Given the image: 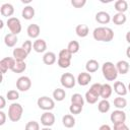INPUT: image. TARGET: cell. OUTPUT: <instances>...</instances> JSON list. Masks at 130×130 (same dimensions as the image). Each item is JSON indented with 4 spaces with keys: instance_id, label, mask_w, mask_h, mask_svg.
Listing matches in <instances>:
<instances>
[{
    "instance_id": "6da1fadb",
    "label": "cell",
    "mask_w": 130,
    "mask_h": 130,
    "mask_svg": "<svg viewBox=\"0 0 130 130\" xmlns=\"http://www.w3.org/2000/svg\"><path fill=\"white\" fill-rule=\"evenodd\" d=\"M92 37L95 41L100 42H111L114 39V31L111 27L99 26L93 29Z\"/></svg>"
},
{
    "instance_id": "7a4b0ae2",
    "label": "cell",
    "mask_w": 130,
    "mask_h": 130,
    "mask_svg": "<svg viewBox=\"0 0 130 130\" xmlns=\"http://www.w3.org/2000/svg\"><path fill=\"white\" fill-rule=\"evenodd\" d=\"M102 72L106 80L108 81H114L118 77V71L116 68V65H114L112 62H105L102 66Z\"/></svg>"
},
{
    "instance_id": "3957f363",
    "label": "cell",
    "mask_w": 130,
    "mask_h": 130,
    "mask_svg": "<svg viewBox=\"0 0 130 130\" xmlns=\"http://www.w3.org/2000/svg\"><path fill=\"white\" fill-rule=\"evenodd\" d=\"M23 113V108L18 103H12L8 108V118L11 122H18Z\"/></svg>"
},
{
    "instance_id": "277c9868",
    "label": "cell",
    "mask_w": 130,
    "mask_h": 130,
    "mask_svg": "<svg viewBox=\"0 0 130 130\" xmlns=\"http://www.w3.org/2000/svg\"><path fill=\"white\" fill-rule=\"evenodd\" d=\"M37 104H38V107L40 109H42V110H44L46 112L47 111H51V110H53L55 108V102H54V100L51 99V98H49V96H46V95L39 98Z\"/></svg>"
},
{
    "instance_id": "5b68a950",
    "label": "cell",
    "mask_w": 130,
    "mask_h": 130,
    "mask_svg": "<svg viewBox=\"0 0 130 130\" xmlns=\"http://www.w3.org/2000/svg\"><path fill=\"white\" fill-rule=\"evenodd\" d=\"M7 27L9 28L10 32L13 34V35H18L20 31H21V23H20V20L17 18V17H10L7 19Z\"/></svg>"
},
{
    "instance_id": "8992f818",
    "label": "cell",
    "mask_w": 130,
    "mask_h": 130,
    "mask_svg": "<svg viewBox=\"0 0 130 130\" xmlns=\"http://www.w3.org/2000/svg\"><path fill=\"white\" fill-rule=\"evenodd\" d=\"M60 82H61L62 86L65 88H72V87H74V85L76 83V79L73 76V74L67 72V73H63L61 75Z\"/></svg>"
},
{
    "instance_id": "52a82bcc",
    "label": "cell",
    "mask_w": 130,
    "mask_h": 130,
    "mask_svg": "<svg viewBox=\"0 0 130 130\" xmlns=\"http://www.w3.org/2000/svg\"><path fill=\"white\" fill-rule=\"evenodd\" d=\"M16 60L14 58L11 57H5L3 59H1L0 61V71L2 73V75L4 73H6L8 70H11L13 68V66L15 65Z\"/></svg>"
},
{
    "instance_id": "ba28073f",
    "label": "cell",
    "mask_w": 130,
    "mask_h": 130,
    "mask_svg": "<svg viewBox=\"0 0 130 130\" xmlns=\"http://www.w3.org/2000/svg\"><path fill=\"white\" fill-rule=\"evenodd\" d=\"M31 86V80L27 76H20L16 80V87L19 91H27Z\"/></svg>"
},
{
    "instance_id": "9c48e42d",
    "label": "cell",
    "mask_w": 130,
    "mask_h": 130,
    "mask_svg": "<svg viewBox=\"0 0 130 130\" xmlns=\"http://www.w3.org/2000/svg\"><path fill=\"white\" fill-rule=\"evenodd\" d=\"M111 122L116 125V124H120V123H125L126 121V113L122 110H116L113 111L111 116H110Z\"/></svg>"
},
{
    "instance_id": "30bf717a",
    "label": "cell",
    "mask_w": 130,
    "mask_h": 130,
    "mask_svg": "<svg viewBox=\"0 0 130 130\" xmlns=\"http://www.w3.org/2000/svg\"><path fill=\"white\" fill-rule=\"evenodd\" d=\"M55 123V115L50 111L45 112L41 116V124L45 127H51Z\"/></svg>"
},
{
    "instance_id": "8fae6325",
    "label": "cell",
    "mask_w": 130,
    "mask_h": 130,
    "mask_svg": "<svg viewBox=\"0 0 130 130\" xmlns=\"http://www.w3.org/2000/svg\"><path fill=\"white\" fill-rule=\"evenodd\" d=\"M32 49L37 53H44L47 50V43L43 39H37L32 43Z\"/></svg>"
},
{
    "instance_id": "7c38bea8",
    "label": "cell",
    "mask_w": 130,
    "mask_h": 130,
    "mask_svg": "<svg viewBox=\"0 0 130 130\" xmlns=\"http://www.w3.org/2000/svg\"><path fill=\"white\" fill-rule=\"evenodd\" d=\"M26 32H27V36L31 39H37L39 36H40V32H41V28L38 24L36 23H31L27 26V29H26Z\"/></svg>"
},
{
    "instance_id": "4fadbf2b",
    "label": "cell",
    "mask_w": 130,
    "mask_h": 130,
    "mask_svg": "<svg viewBox=\"0 0 130 130\" xmlns=\"http://www.w3.org/2000/svg\"><path fill=\"white\" fill-rule=\"evenodd\" d=\"M90 80H91V75H90V73H88V72H81V73L78 74L76 81H77V83H78L79 85L85 86V85H87V84L90 82Z\"/></svg>"
},
{
    "instance_id": "5bb4252c",
    "label": "cell",
    "mask_w": 130,
    "mask_h": 130,
    "mask_svg": "<svg viewBox=\"0 0 130 130\" xmlns=\"http://www.w3.org/2000/svg\"><path fill=\"white\" fill-rule=\"evenodd\" d=\"M0 12H1L2 16L10 18V16L14 13V7L10 3H4V4H2V6L0 8Z\"/></svg>"
},
{
    "instance_id": "9a60e30c",
    "label": "cell",
    "mask_w": 130,
    "mask_h": 130,
    "mask_svg": "<svg viewBox=\"0 0 130 130\" xmlns=\"http://www.w3.org/2000/svg\"><path fill=\"white\" fill-rule=\"evenodd\" d=\"M95 20L101 24H107L111 21V16L106 11H99L95 14Z\"/></svg>"
},
{
    "instance_id": "2e32d148",
    "label": "cell",
    "mask_w": 130,
    "mask_h": 130,
    "mask_svg": "<svg viewBox=\"0 0 130 130\" xmlns=\"http://www.w3.org/2000/svg\"><path fill=\"white\" fill-rule=\"evenodd\" d=\"M12 54H13V58H14L16 61H24V60L26 59L27 55H28V54L25 52V50H24L23 48H21V47L15 48V49L13 50Z\"/></svg>"
},
{
    "instance_id": "e0dca14e",
    "label": "cell",
    "mask_w": 130,
    "mask_h": 130,
    "mask_svg": "<svg viewBox=\"0 0 130 130\" xmlns=\"http://www.w3.org/2000/svg\"><path fill=\"white\" fill-rule=\"evenodd\" d=\"M114 91L119 95V96H124L127 94V87L122 81H116L114 83Z\"/></svg>"
},
{
    "instance_id": "ac0fdd59",
    "label": "cell",
    "mask_w": 130,
    "mask_h": 130,
    "mask_svg": "<svg viewBox=\"0 0 130 130\" xmlns=\"http://www.w3.org/2000/svg\"><path fill=\"white\" fill-rule=\"evenodd\" d=\"M99 68H100V64L94 59L88 60L85 64V69H86V72H88V73H93V72L98 71Z\"/></svg>"
},
{
    "instance_id": "d6986e66",
    "label": "cell",
    "mask_w": 130,
    "mask_h": 130,
    "mask_svg": "<svg viewBox=\"0 0 130 130\" xmlns=\"http://www.w3.org/2000/svg\"><path fill=\"white\" fill-rule=\"evenodd\" d=\"M116 68L119 74H126L129 71V63L126 60H120L117 62Z\"/></svg>"
},
{
    "instance_id": "ffe728a7",
    "label": "cell",
    "mask_w": 130,
    "mask_h": 130,
    "mask_svg": "<svg viewBox=\"0 0 130 130\" xmlns=\"http://www.w3.org/2000/svg\"><path fill=\"white\" fill-rule=\"evenodd\" d=\"M17 41H18L17 36H16V35H13V34H11V32L5 35V37H4V43H5V45H6L7 47H10V48H11V47H14V46L16 45Z\"/></svg>"
},
{
    "instance_id": "44dd1931",
    "label": "cell",
    "mask_w": 130,
    "mask_h": 130,
    "mask_svg": "<svg viewBox=\"0 0 130 130\" xmlns=\"http://www.w3.org/2000/svg\"><path fill=\"white\" fill-rule=\"evenodd\" d=\"M112 92H113L112 86H111L109 83H105V84L102 85V90H101L100 96H101L103 100H108V99L112 95Z\"/></svg>"
},
{
    "instance_id": "7402d4cb",
    "label": "cell",
    "mask_w": 130,
    "mask_h": 130,
    "mask_svg": "<svg viewBox=\"0 0 130 130\" xmlns=\"http://www.w3.org/2000/svg\"><path fill=\"white\" fill-rule=\"evenodd\" d=\"M57 61L56 54L53 52H46L43 56V62L46 65H53Z\"/></svg>"
},
{
    "instance_id": "603a6c76",
    "label": "cell",
    "mask_w": 130,
    "mask_h": 130,
    "mask_svg": "<svg viewBox=\"0 0 130 130\" xmlns=\"http://www.w3.org/2000/svg\"><path fill=\"white\" fill-rule=\"evenodd\" d=\"M62 124L66 128H72L75 125V118L70 114L64 115L62 118Z\"/></svg>"
},
{
    "instance_id": "cb8c5ba5",
    "label": "cell",
    "mask_w": 130,
    "mask_h": 130,
    "mask_svg": "<svg viewBox=\"0 0 130 130\" xmlns=\"http://www.w3.org/2000/svg\"><path fill=\"white\" fill-rule=\"evenodd\" d=\"M21 15L24 19L26 20H29L31 19L34 16H35V8L30 5H27L25 6L23 9H22V12H21Z\"/></svg>"
},
{
    "instance_id": "d4e9b609",
    "label": "cell",
    "mask_w": 130,
    "mask_h": 130,
    "mask_svg": "<svg viewBox=\"0 0 130 130\" xmlns=\"http://www.w3.org/2000/svg\"><path fill=\"white\" fill-rule=\"evenodd\" d=\"M75 32L79 38H85L89 32V28L86 24H78L75 27Z\"/></svg>"
},
{
    "instance_id": "484cf974",
    "label": "cell",
    "mask_w": 130,
    "mask_h": 130,
    "mask_svg": "<svg viewBox=\"0 0 130 130\" xmlns=\"http://www.w3.org/2000/svg\"><path fill=\"white\" fill-rule=\"evenodd\" d=\"M114 7H115V9L117 10V12H119V13H124V12L128 9V3H127V1H125V0H118V1L115 2Z\"/></svg>"
},
{
    "instance_id": "4316f807",
    "label": "cell",
    "mask_w": 130,
    "mask_h": 130,
    "mask_svg": "<svg viewBox=\"0 0 130 130\" xmlns=\"http://www.w3.org/2000/svg\"><path fill=\"white\" fill-rule=\"evenodd\" d=\"M127 18H126V15L124 13H119L117 12L116 14H114V16L112 17V21L114 22V24L116 25H122L126 22Z\"/></svg>"
},
{
    "instance_id": "83f0119b",
    "label": "cell",
    "mask_w": 130,
    "mask_h": 130,
    "mask_svg": "<svg viewBox=\"0 0 130 130\" xmlns=\"http://www.w3.org/2000/svg\"><path fill=\"white\" fill-rule=\"evenodd\" d=\"M99 98H100V95L96 94L95 92H93V91L90 90V89H88V90L85 92V96H84L85 101H86L88 104H91V105H92V104H95V103L98 102Z\"/></svg>"
},
{
    "instance_id": "f1b7e54d",
    "label": "cell",
    "mask_w": 130,
    "mask_h": 130,
    "mask_svg": "<svg viewBox=\"0 0 130 130\" xmlns=\"http://www.w3.org/2000/svg\"><path fill=\"white\" fill-rule=\"evenodd\" d=\"M110 108H111V106H110V102L108 100H102L98 104V110L101 113H103V114L108 113L109 110H110Z\"/></svg>"
},
{
    "instance_id": "f546056e",
    "label": "cell",
    "mask_w": 130,
    "mask_h": 130,
    "mask_svg": "<svg viewBox=\"0 0 130 130\" xmlns=\"http://www.w3.org/2000/svg\"><path fill=\"white\" fill-rule=\"evenodd\" d=\"M25 69H26V64L24 61H16L11 71L13 73H22Z\"/></svg>"
},
{
    "instance_id": "4dcf8cb0",
    "label": "cell",
    "mask_w": 130,
    "mask_h": 130,
    "mask_svg": "<svg viewBox=\"0 0 130 130\" xmlns=\"http://www.w3.org/2000/svg\"><path fill=\"white\" fill-rule=\"evenodd\" d=\"M65 96H66V92L62 88H56L53 91V98L57 102H62L65 99Z\"/></svg>"
},
{
    "instance_id": "1f68e13d",
    "label": "cell",
    "mask_w": 130,
    "mask_h": 130,
    "mask_svg": "<svg viewBox=\"0 0 130 130\" xmlns=\"http://www.w3.org/2000/svg\"><path fill=\"white\" fill-rule=\"evenodd\" d=\"M114 106L117 108V110H122L127 106V101L125 98L117 96L114 99Z\"/></svg>"
},
{
    "instance_id": "d6a6232c",
    "label": "cell",
    "mask_w": 130,
    "mask_h": 130,
    "mask_svg": "<svg viewBox=\"0 0 130 130\" xmlns=\"http://www.w3.org/2000/svg\"><path fill=\"white\" fill-rule=\"evenodd\" d=\"M80 49V46H79V43L77 41H71L68 43V46H67V50L73 55L75 53H77Z\"/></svg>"
},
{
    "instance_id": "836d02e7",
    "label": "cell",
    "mask_w": 130,
    "mask_h": 130,
    "mask_svg": "<svg viewBox=\"0 0 130 130\" xmlns=\"http://www.w3.org/2000/svg\"><path fill=\"white\" fill-rule=\"evenodd\" d=\"M71 104H77L80 106L84 105V98L80 93H73L71 95Z\"/></svg>"
},
{
    "instance_id": "e575fe53",
    "label": "cell",
    "mask_w": 130,
    "mask_h": 130,
    "mask_svg": "<svg viewBox=\"0 0 130 130\" xmlns=\"http://www.w3.org/2000/svg\"><path fill=\"white\" fill-rule=\"evenodd\" d=\"M6 98H7L8 101H16L19 98V92L17 90H15V89L8 90L7 93H6Z\"/></svg>"
},
{
    "instance_id": "d590c367",
    "label": "cell",
    "mask_w": 130,
    "mask_h": 130,
    "mask_svg": "<svg viewBox=\"0 0 130 130\" xmlns=\"http://www.w3.org/2000/svg\"><path fill=\"white\" fill-rule=\"evenodd\" d=\"M83 109V106H80V105H77V104H71V106L69 107V111L71 114L73 115H78L81 113Z\"/></svg>"
},
{
    "instance_id": "8d00e7d4",
    "label": "cell",
    "mask_w": 130,
    "mask_h": 130,
    "mask_svg": "<svg viewBox=\"0 0 130 130\" xmlns=\"http://www.w3.org/2000/svg\"><path fill=\"white\" fill-rule=\"evenodd\" d=\"M24 130H40V124L37 121H29L26 123Z\"/></svg>"
},
{
    "instance_id": "74e56055",
    "label": "cell",
    "mask_w": 130,
    "mask_h": 130,
    "mask_svg": "<svg viewBox=\"0 0 130 130\" xmlns=\"http://www.w3.org/2000/svg\"><path fill=\"white\" fill-rule=\"evenodd\" d=\"M57 64L60 68H68L71 64V60H68V59H62V58H58L57 60Z\"/></svg>"
},
{
    "instance_id": "f35d334b",
    "label": "cell",
    "mask_w": 130,
    "mask_h": 130,
    "mask_svg": "<svg viewBox=\"0 0 130 130\" xmlns=\"http://www.w3.org/2000/svg\"><path fill=\"white\" fill-rule=\"evenodd\" d=\"M58 58H62V59H68L71 60L72 58V54L67 50V49H63L59 52V57Z\"/></svg>"
},
{
    "instance_id": "ab89813d",
    "label": "cell",
    "mask_w": 130,
    "mask_h": 130,
    "mask_svg": "<svg viewBox=\"0 0 130 130\" xmlns=\"http://www.w3.org/2000/svg\"><path fill=\"white\" fill-rule=\"evenodd\" d=\"M21 48H23V49L25 50V52H26L27 54H29V53L31 52V49H32V43H31V41H29V40L24 41V42L22 43Z\"/></svg>"
},
{
    "instance_id": "60d3db41",
    "label": "cell",
    "mask_w": 130,
    "mask_h": 130,
    "mask_svg": "<svg viewBox=\"0 0 130 130\" xmlns=\"http://www.w3.org/2000/svg\"><path fill=\"white\" fill-rule=\"evenodd\" d=\"M86 4V0H71V5L75 8H81Z\"/></svg>"
},
{
    "instance_id": "b9f144b4",
    "label": "cell",
    "mask_w": 130,
    "mask_h": 130,
    "mask_svg": "<svg viewBox=\"0 0 130 130\" xmlns=\"http://www.w3.org/2000/svg\"><path fill=\"white\" fill-rule=\"evenodd\" d=\"M102 85H103V84H101V83H98V82H96V83H93V84L90 86V88H89V89H90V90H92L93 92H95L96 94H99V95H100V94H101V90H102Z\"/></svg>"
},
{
    "instance_id": "7bdbcfd3",
    "label": "cell",
    "mask_w": 130,
    "mask_h": 130,
    "mask_svg": "<svg viewBox=\"0 0 130 130\" xmlns=\"http://www.w3.org/2000/svg\"><path fill=\"white\" fill-rule=\"evenodd\" d=\"M114 130H130V129L125 123H120L114 125Z\"/></svg>"
},
{
    "instance_id": "ee69618b",
    "label": "cell",
    "mask_w": 130,
    "mask_h": 130,
    "mask_svg": "<svg viewBox=\"0 0 130 130\" xmlns=\"http://www.w3.org/2000/svg\"><path fill=\"white\" fill-rule=\"evenodd\" d=\"M6 121V114L3 111H0V125H4Z\"/></svg>"
},
{
    "instance_id": "f6af8a7d",
    "label": "cell",
    "mask_w": 130,
    "mask_h": 130,
    "mask_svg": "<svg viewBox=\"0 0 130 130\" xmlns=\"http://www.w3.org/2000/svg\"><path fill=\"white\" fill-rule=\"evenodd\" d=\"M0 102H1V104H0V109L2 110V109H4L5 106H6V101H5V98H4L3 95L0 96Z\"/></svg>"
},
{
    "instance_id": "bcb514c9",
    "label": "cell",
    "mask_w": 130,
    "mask_h": 130,
    "mask_svg": "<svg viewBox=\"0 0 130 130\" xmlns=\"http://www.w3.org/2000/svg\"><path fill=\"white\" fill-rule=\"evenodd\" d=\"M99 130H112V129H111V127H110L108 124H104V125H102V126L99 128Z\"/></svg>"
},
{
    "instance_id": "7dc6e473",
    "label": "cell",
    "mask_w": 130,
    "mask_h": 130,
    "mask_svg": "<svg viewBox=\"0 0 130 130\" xmlns=\"http://www.w3.org/2000/svg\"><path fill=\"white\" fill-rule=\"evenodd\" d=\"M126 41H127V43H129V44H130V30L126 34Z\"/></svg>"
},
{
    "instance_id": "c3c4849f",
    "label": "cell",
    "mask_w": 130,
    "mask_h": 130,
    "mask_svg": "<svg viewBox=\"0 0 130 130\" xmlns=\"http://www.w3.org/2000/svg\"><path fill=\"white\" fill-rule=\"evenodd\" d=\"M126 56L130 59V46L127 48V50H126Z\"/></svg>"
},
{
    "instance_id": "681fc988",
    "label": "cell",
    "mask_w": 130,
    "mask_h": 130,
    "mask_svg": "<svg viewBox=\"0 0 130 130\" xmlns=\"http://www.w3.org/2000/svg\"><path fill=\"white\" fill-rule=\"evenodd\" d=\"M21 2H22V3H30L31 0H21Z\"/></svg>"
},
{
    "instance_id": "f907efd6",
    "label": "cell",
    "mask_w": 130,
    "mask_h": 130,
    "mask_svg": "<svg viewBox=\"0 0 130 130\" xmlns=\"http://www.w3.org/2000/svg\"><path fill=\"white\" fill-rule=\"evenodd\" d=\"M41 130H52L50 127H44V128H42Z\"/></svg>"
},
{
    "instance_id": "816d5d0a",
    "label": "cell",
    "mask_w": 130,
    "mask_h": 130,
    "mask_svg": "<svg viewBox=\"0 0 130 130\" xmlns=\"http://www.w3.org/2000/svg\"><path fill=\"white\" fill-rule=\"evenodd\" d=\"M0 27H1V28L3 27V20H2V19L0 20Z\"/></svg>"
},
{
    "instance_id": "f5cc1de1",
    "label": "cell",
    "mask_w": 130,
    "mask_h": 130,
    "mask_svg": "<svg viewBox=\"0 0 130 130\" xmlns=\"http://www.w3.org/2000/svg\"><path fill=\"white\" fill-rule=\"evenodd\" d=\"M127 89H128V90H129V91H130V83H129V84H128V88H127Z\"/></svg>"
}]
</instances>
